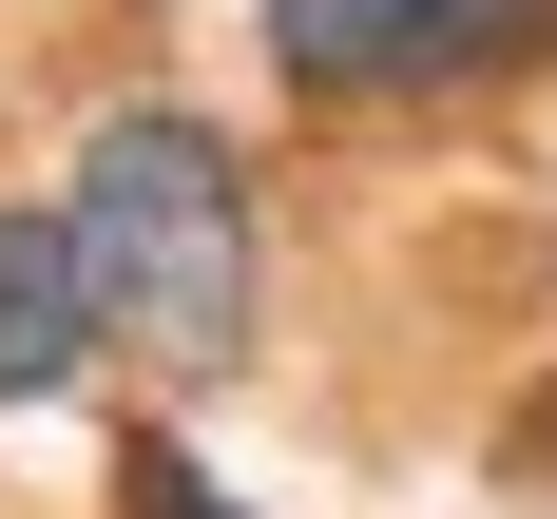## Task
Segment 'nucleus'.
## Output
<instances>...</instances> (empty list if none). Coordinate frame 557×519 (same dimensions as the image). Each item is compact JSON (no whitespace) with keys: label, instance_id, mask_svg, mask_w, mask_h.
<instances>
[{"label":"nucleus","instance_id":"nucleus-3","mask_svg":"<svg viewBox=\"0 0 557 519\" xmlns=\"http://www.w3.org/2000/svg\"><path fill=\"white\" fill-rule=\"evenodd\" d=\"M77 385H97L77 231H58V193H0V423H20V404H77Z\"/></svg>","mask_w":557,"mask_h":519},{"label":"nucleus","instance_id":"nucleus-1","mask_svg":"<svg viewBox=\"0 0 557 519\" xmlns=\"http://www.w3.org/2000/svg\"><path fill=\"white\" fill-rule=\"evenodd\" d=\"M58 231L97 288V366L212 404L270 366V173L212 97H97L58 155Z\"/></svg>","mask_w":557,"mask_h":519},{"label":"nucleus","instance_id":"nucleus-2","mask_svg":"<svg viewBox=\"0 0 557 519\" xmlns=\"http://www.w3.org/2000/svg\"><path fill=\"white\" fill-rule=\"evenodd\" d=\"M270 77L308 115H404V97H519L557 77V0H250Z\"/></svg>","mask_w":557,"mask_h":519},{"label":"nucleus","instance_id":"nucleus-4","mask_svg":"<svg viewBox=\"0 0 557 519\" xmlns=\"http://www.w3.org/2000/svg\"><path fill=\"white\" fill-rule=\"evenodd\" d=\"M115 519H250V501H231L173 423H135V443H115Z\"/></svg>","mask_w":557,"mask_h":519}]
</instances>
